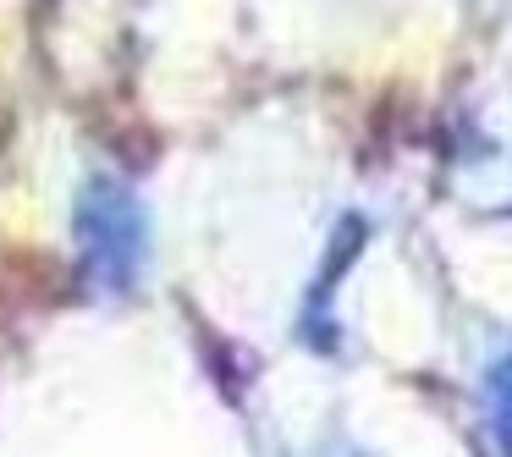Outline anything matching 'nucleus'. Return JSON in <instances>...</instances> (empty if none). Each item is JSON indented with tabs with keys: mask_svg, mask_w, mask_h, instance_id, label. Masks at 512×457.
I'll return each instance as SVG.
<instances>
[{
	"mask_svg": "<svg viewBox=\"0 0 512 457\" xmlns=\"http://www.w3.org/2000/svg\"><path fill=\"white\" fill-rule=\"evenodd\" d=\"M496 402H501V430L512 435V364L496 375Z\"/></svg>",
	"mask_w": 512,
	"mask_h": 457,
	"instance_id": "1",
	"label": "nucleus"
}]
</instances>
